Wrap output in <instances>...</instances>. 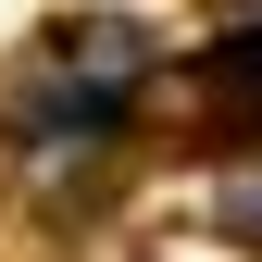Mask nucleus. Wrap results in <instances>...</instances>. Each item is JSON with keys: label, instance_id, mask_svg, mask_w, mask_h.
<instances>
[{"label": "nucleus", "instance_id": "nucleus-1", "mask_svg": "<svg viewBox=\"0 0 262 262\" xmlns=\"http://www.w3.org/2000/svg\"><path fill=\"white\" fill-rule=\"evenodd\" d=\"M200 75H212V88H225L237 113H262V25H237V38H212V50H200Z\"/></svg>", "mask_w": 262, "mask_h": 262}]
</instances>
